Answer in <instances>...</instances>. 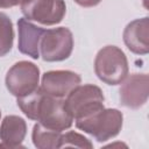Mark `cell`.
Listing matches in <instances>:
<instances>
[{
	"label": "cell",
	"instance_id": "obj_17",
	"mask_svg": "<svg viewBox=\"0 0 149 149\" xmlns=\"http://www.w3.org/2000/svg\"><path fill=\"white\" fill-rule=\"evenodd\" d=\"M0 8H6V0H0Z\"/></svg>",
	"mask_w": 149,
	"mask_h": 149
},
{
	"label": "cell",
	"instance_id": "obj_10",
	"mask_svg": "<svg viewBox=\"0 0 149 149\" xmlns=\"http://www.w3.org/2000/svg\"><path fill=\"white\" fill-rule=\"evenodd\" d=\"M45 29L34 24L31 21L21 17L17 20V49L21 54L34 59L40 58V41Z\"/></svg>",
	"mask_w": 149,
	"mask_h": 149
},
{
	"label": "cell",
	"instance_id": "obj_18",
	"mask_svg": "<svg viewBox=\"0 0 149 149\" xmlns=\"http://www.w3.org/2000/svg\"><path fill=\"white\" fill-rule=\"evenodd\" d=\"M0 116H1V111H0Z\"/></svg>",
	"mask_w": 149,
	"mask_h": 149
},
{
	"label": "cell",
	"instance_id": "obj_6",
	"mask_svg": "<svg viewBox=\"0 0 149 149\" xmlns=\"http://www.w3.org/2000/svg\"><path fill=\"white\" fill-rule=\"evenodd\" d=\"M5 83L13 95H27L40 87V69L33 62L20 61L7 71Z\"/></svg>",
	"mask_w": 149,
	"mask_h": 149
},
{
	"label": "cell",
	"instance_id": "obj_5",
	"mask_svg": "<svg viewBox=\"0 0 149 149\" xmlns=\"http://www.w3.org/2000/svg\"><path fill=\"white\" fill-rule=\"evenodd\" d=\"M73 50V35L66 27L45 29L40 41V57L45 62H62Z\"/></svg>",
	"mask_w": 149,
	"mask_h": 149
},
{
	"label": "cell",
	"instance_id": "obj_1",
	"mask_svg": "<svg viewBox=\"0 0 149 149\" xmlns=\"http://www.w3.org/2000/svg\"><path fill=\"white\" fill-rule=\"evenodd\" d=\"M16 102L26 116L48 128L63 132L72 126L73 119L65 109L64 99L49 95L40 87L27 95L19 97Z\"/></svg>",
	"mask_w": 149,
	"mask_h": 149
},
{
	"label": "cell",
	"instance_id": "obj_9",
	"mask_svg": "<svg viewBox=\"0 0 149 149\" xmlns=\"http://www.w3.org/2000/svg\"><path fill=\"white\" fill-rule=\"evenodd\" d=\"M80 76L73 71L52 70L42 74L40 88L49 95L64 99L70 91L80 84Z\"/></svg>",
	"mask_w": 149,
	"mask_h": 149
},
{
	"label": "cell",
	"instance_id": "obj_16",
	"mask_svg": "<svg viewBox=\"0 0 149 149\" xmlns=\"http://www.w3.org/2000/svg\"><path fill=\"white\" fill-rule=\"evenodd\" d=\"M73 1L81 7H94L99 5L101 0H73Z\"/></svg>",
	"mask_w": 149,
	"mask_h": 149
},
{
	"label": "cell",
	"instance_id": "obj_14",
	"mask_svg": "<svg viewBox=\"0 0 149 149\" xmlns=\"http://www.w3.org/2000/svg\"><path fill=\"white\" fill-rule=\"evenodd\" d=\"M14 29L9 16L0 12V57L7 55L13 47Z\"/></svg>",
	"mask_w": 149,
	"mask_h": 149
},
{
	"label": "cell",
	"instance_id": "obj_13",
	"mask_svg": "<svg viewBox=\"0 0 149 149\" xmlns=\"http://www.w3.org/2000/svg\"><path fill=\"white\" fill-rule=\"evenodd\" d=\"M62 132L48 128L40 122L35 123L33 127L31 140L36 148L40 149H56L59 148Z\"/></svg>",
	"mask_w": 149,
	"mask_h": 149
},
{
	"label": "cell",
	"instance_id": "obj_4",
	"mask_svg": "<svg viewBox=\"0 0 149 149\" xmlns=\"http://www.w3.org/2000/svg\"><path fill=\"white\" fill-rule=\"evenodd\" d=\"M104 100V93L100 87L92 84H79L65 97L64 106L71 118L76 120L102 109Z\"/></svg>",
	"mask_w": 149,
	"mask_h": 149
},
{
	"label": "cell",
	"instance_id": "obj_8",
	"mask_svg": "<svg viewBox=\"0 0 149 149\" xmlns=\"http://www.w3.org/2000/svg\"><path fill=\"white\" fill-rule=\"evenodd\" d=\"M119 90L120 104L128 108H140L148 100L149 78L146 73H133L127 76Z\"/></svg>",
	"mask_w": 149,
	"mask_h": 149
},
{
	"label": "cell",
	"instance_id": "obj_3",
	"mask_svg": "<svg viewBox=\"0 0 149 149\" xmlns=\"http://www.w3.org/2000/svg\"><path fill=\"white\" fill-rule=\"evenodd\" d=\"M128 61L125 52L115 45L100 49L94 59L97 77L107 85H118L128 76Z\"/></svg>",
	"mask_w": 149,
	"mask_h": 149
},
{
	"label": "cell",
	"instance_id": "obj_15",
	"mask_svg": "<svg viewBox=\"0 0 149 149\" xmlns=\"http://www.w3.org/2000/svg\"><path fill=\"white\" fill-rule=\"evenodd\" d=\"M66 148V147H77V148H93L92 142L85 137L84 135L73 132V130H69L66 133H62L61 135V140H59V148Z\"/></svg>",
	"mask_w": 149,
	"mask_h": 149
},
{
	"label": "cell",
	"instance_id": "obj_12",
	"mask_svg": "<svg viewBox=\"0 0 149 149\" xmlns=\"http://www.w3.org/2000/svg\"><path fill=\"white\" fill-rule=\"evenodd\" d=\"M27 134L26 121L17 115H7L2 119L0 125V147L19 148Z\"/></svg>",
	"mask_w": 149,
	"mask_h": 149
},
{
	"label": "cell",
	"instance_id": "obj_7",
	"mask_svg": "<svg viewBox=\"0 0 149 149\" xmlns=\"http://www.w3.org/2000/svg\"><path fill=\"white\" fill-rule=\"evenodd\" d=\"M20 8L24 19L44 26L59 23L66 13L64 0H22Z\"/></svg>",
	"mask_w": 149,
	"mask_h": 149
},
{
	"label": "cell",
	"instance_id": "obj_2",
	"mask_svg": "<svg viewBox=\"0 0 149 149\" xmlns=\"http://www.w3.org/2000/svg\"><path fill=\"white\" fill-rule=\"evenodd\" d=\"M123 116L119 109L102 108L85 118L76 119V127L91 136L98 142H105L115 137L122 128Z\"/></svg>",
	"mask_w": 149,
	"mask_h": 149
},
{
	"label": "cell",
	"instance_id": "obj_11",
	"mask_svg": "<svg viewBox=\"0 0 149 149\" xmlns=\"http://www.w3.org/2000/svg\"><path fill=\"white\" fill-rule=\"evenodd\" d=\"M149 20L147 16L136 19L123 30V42L134 54L146 55L149 51Z\"/></svg>",
	"mask_w": 149,
	"mask_h": 149
}]
</instances>
